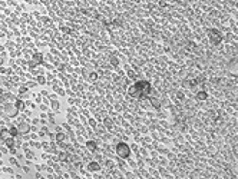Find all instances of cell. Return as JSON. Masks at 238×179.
I'll use <instances>...</instances> for the list:
<instances>
[{"instance_id": "obj_13", "label": "cell", "mask_w": 238, "mask_h": 179, "mask_svg": "<svg viewBox=\"0 0 238 179\" xmlns=\"http://www.w3.org/2000/svg\"><path fill=\"white\" fill-rule=\"evenodd\" d=\"M103 125H105V128L106 129H113V122H112V119L110 118H105L103 119Z\"/></svg>"}, {"instance_id": "obj_5", "label": "cell", "mask_w": 238, "mask_h": 179, "mask_svg": "<svg viewBox=\"0 0 238 179\" xmlns=\"http://www.w3.org/2000/svg\"><path fill=\"white\" fill-rule=\"evenodd\" d=\"M86 169H88V172H90V173H98L101 171V163L96 162V160H90L89 163L86 165Z\"/></svg>"}, {"instance_id": "obj_7", "label": "cell", "mask_w": 238, "mask_h": 179, "mask_svg": "<svg viewBox=\"0 0 238 179\" xmlns=\"http://www.w3.org/2000/svg\"><path fill=\"white\" fill-rule=\"evenodd\" d=\"M126 92H128V95H129V96L141 99V97H139V93H138V89L135 88V83H134V85H129V86H128V89H126Z\"/></svg>"}, {"instance_id": "obj_11", "label": "cell", "mask_w": 238, "mask_h": 179, "mask_svg": "<svg viewBox=\"0 0 238 179\" xmlns=\"http://www.w3.org/2000/svg\"><path fill=\"white\" fill-rule=\"evenodd\" d=\"M197 99L200 100V102H204L208 99V93H206L205 90H200L198 93H197Z\"/></svg>"}, {"instance_id": "obj_1", "label": "cell", "mask_w": 238, "mask_h": 179, "mask_svg": "<svg viewBox=\"0 0 238 179\" xmlns=\"http://www.w3.org/2000/svg\"><path fill=\"white\" fill-rule=\"evenodd\" d=\"M135 88L138 89L139 97L142 99V97L149 96L151 90H152V85L149 83L148 80H145V79H139V80H136V82H135Z\"/></svg>"}, {"instance_id": "obj_2", "label": "cell", "mask_w": 238, "mask_h": 179, "mask_svg": "<svg viewBox=\"0 0 238 179\" xmlns=\"http://www.w3.org/2000/svg\"><path fill=\"white\" fill-rule=\"evenodd\" d=\"M115 152L121 159H128L131 156V146L126 142H118L115 146Z\"/></svg>"}, {"instance_id": "obj_15", "label": "cell", "mask_w": 238, "mask_h": 179, "mask_svg": "<svg viewBox=\"0 0 238 179\" xmlns=\"http://www.w3.org/2000/svg\"><path fill=\"white\" fill-rule=\"evenodd\" d=\"M0 138H2L3 141H6L7 138H10V133H9V129H2V130H0Z\"/></svg>"}, {"instance_id": "obj_16", "label": "cell", "mask_w": 238, "mask_h": 179, "mask_svg": "<svg viewBox=\"0 0 238 179\" xmlns=\"http://www.w3.org/2000/svg\"><path fill=\"white\" fill-rule=\"evenodd\" d=\"M14 143H16V142H14V138H12V136L7 138L6 141H5V145H6L7 148H14Z\"/></svg>"}, {"instance_id": "obj_9", "label": "cell", "mask_w": 238, "mask_h": 179, "mask_svg": "<svg viewBox=\"0 0 238 179\" xmlns=\"http://www.w3.org/2000/svg\"><path fill=\"white\" fill-rule=\"evenodd\" d=\"M86 148H88V151H89V152H96L98 143L95 141H88V142H86Z\"/></svg>"}, {"instance_id": "obj_12", "label": "cell", "mask_w": 238, "mask_h": 179, "mask_svg": "<svg viewBox=\"0 0 238 179\" xmlns=\"http://www.w3.org/2000/svg\"><path fill=\"white\" fill-rule=\"evenodd\" d=\"M14 106H16V109H17L19 112L25 110V102L20 100V99H16V100H14Z\"/></svg>"}, {"instance_id": "obj_32", "label": "cell", "mask_w": 238, "mask_h": 179, "mask_svg": "<svg viewBox=\"0 0 238 179\" xmlns=\"http://www.w3.org/2000/svg\"><path fill=\"white\" fill-rule=\"evenodd\" d=\"M16 179H22V176H16Z\"/></svg>"}, {"instance_id": "obj_25", "label": "cell", "mask_w": 238, "mask_h": 179, "mask_svg": "<svg viewBox=\"0 0 238 179\" xmlns=\"http://www.w3.org/2000/svg\"><path fill=\"white\" fill-rule=\"evenodd\" d=\"M59 158H60L62 160H66V158H68V154H66V152H62V154L59 155Z\"/></svg>"}, {"instance_id": "obj_34", "label": "cell", "mask_w": 238, "mask_h": 179, "mask_svg": "<svg viewBox=\"0 0 238 179\" xmlns=\"http://www.w3.org/2000/svg\"><path fill=\"white\" fill-rule=\"evenodd\" d=\"M2 62H3V60H2V59H0V64H2Z\"/></svg>"}, {"instance_id": "obj_20", "label": "cell", "mask_w": 238, "mask_h": 179, "mask_svg": "<svg viewBox=\"0 0 238 179\" xmlns=\"http://www.w3.org/2000/svg\"><path fill=\"white\" fill-rule=\"evenodd\" d=\"M98 77H99V76H98V73L93 72V73H90V75H89V80H90V82H96Z\"/></svg>"}, {"instance_id": "obj_19", "label": "cell", "mask_w": 238, "mask_h": 179, "mask_svg": "<svg viewBox=\"0 0 238 179\" xmlns=\"http://www.w3.org/2000/svg\"><path fill=\"white\" fill-rule=\"evenodd\" d=\"M151 105H152V106H155L156 109L161 108V103H159V100H158V99H151Z\"/></svg>"}, {"instance_id": "obj_27", "label": "cell", "mask_w": 238, "mask_h": 179, "mask_svg": "<svg viewBox=\"0 0 238 179\" xmlns=\"http://www.w3.org/2000/svg\"><path fill=\"white\" fill-rule=\"evenodd\" d=\"M52 108H53V109H59V103L58 102H52Z\"/></svg>"}, {"instance_id": "obj_29", "label": "cell", "mask_w": 238, "mask_h": 179, "mask_svg": "<svg viewBox=\"0 0 238 179\" xmlns=\"http://www.w3.org/2000/svg\"><path fill=\"white\" fill-rule=\"evenodd\" d=\"M10 154H13V155L16 154V149H14V148H10Z\"/></svg>"}, {"instance_id": "obj_18", "label": "cell", "mask_w": 238, "mask_h": 179, "mask_svg": "<svg viewBox=\"0 0 238 179\" xmlns=\"http://www.w3.org/2000/svg\"><path fill=\"white\" fill-rule=\"evenodd\" d=\"M126 76H128L129 79H136V73L132 70V69H128V70H126Z\"/></svg>"}, {"instance_id": "obj_22", "label": "cell", "mask_w": 238, "mask_h": 179, "mask_svg": "<svg viewBox=\"0 0 238 179\" xmlns=\"http://www.w3.org/2000/svg\"><path fill=\"white\" fill-rule=\"evenodd\" d=\"M63 139H65V135L62 133V132H59V133L56 135V141H58V142H62Z\"/></svg>"}, {"instance_id": "obj_14", "label": "cell", "mask_w": 238, "mask_h": 179, "mask_svg": "<svg viewBox=\"0 0 238 179\" xmlns=\"http://www.w3.org/2000/svg\"><path fill=\"white\" fill-rule=\"evenodd\" d=\"M9 133H10L12 138H16L17 135H20V132H19V129H17V126H12V128L9 129Z\"/></svg>"}, {"instance_id": "obj_35", "label": "cell", "mask_w": 238, "mask_h": 179, "mask_svg": "<svg viewBox=\"0 0 238 179\" xmlns=\"http://www.w3.org/2000/svg\"><path fill=\"white\" fill-rule=\"evenodd\" d=\"M0 158H2V154H0Z\"/></svg>"}, {"instance_id": "obj_37", "label": "cell", "mask_w": 238, "mask_h": 179, "mask_svg": "<svg viewBox=\"0 0 238 179\" xmlns=\"http://www.w3.org/2000/svg\"><path fill=\"white\" fill-rule=\"evenodd\" d=\"M201 179H202V178H201Z\"/></svg>"}, {"instance_id": "obj_24", "label": "cell", "mask_w": 238, "mask_h": 179, "mask_svg": "<svg viewBox=\"0 0 238 179\" xmlns=\"http://www.w3.org/2000/svg\"><path fill=\"white\" fill-rule=\"evenodd\" d=\"M26 90H27V88H26V86H20L19 93H20V95H25V93H26Z\"/></svg>"}, {"instance_id": "obj_10", "label": "cell", "mask_w": 238, "mask_h": 179, "mask_svg": "<svg viewBox=\"0 0 238 179\" xmlns=\"http://www.w3.org/2000/svg\"><path fill=\"white\" fill-rule=\"evenodd\" d=\"M32 60L36 64H42L43 63V55H42V53H35L32 56Z\"/></svg>"}, {"instance_id": "obj_6", "label": "cell", "mask_w": 238, "mask_h": 179, "mask_svg": "<svg viewBox=\"0 0 238 179\" xmlns=\"http://www.w3.org/2000/svg\"><path fill=\"white\" fill-rule=\"evenodd\" d=\"M5 113H6L7 116H16L19 113V110L16 109L14 103H6V105H5Z\"/></svg>"}, {"instance_id": "obj_8", "label": "cell", "mask_w": 238, "mask_h": 179, "mask_svg": "<svg viewBox=\"0 0 238 179\" xmlns=\"http://www.w3.org/2000/svg\"><path fill=\"white\" fill-rule=\"evenodd\" d=\"M17 129H19L20 133H27L30 130V126H29L27 122H20L19 125H17Z\"/></svg>"}, {"instance_id": "obj_4", "label": "cell", "mask_w": 238, "mask_h": 179, "mask_svg": "<svg viewBox=\"0 0 238 179\" xmlns=\"http://www.w3.org/2000/svg\"><path fill=\"white\" fill-rule=\"evenodd\" d=\"M208 39L212 45H219L222 42V34L218 29H209L208 30Z\"/></svg>"}, {"instance_id": "obj_26", "label": "cell", "mask_w": 238, "mask_h": 179, "mask_svg": "<svg viewBox=\"0 0 238 179\" xmlns=\"http://www.w3.org/2000/svg\"><path fill=\"white\" fill-rule=\"evenodd\" d=\"M89 123H90V126H92V128H96V122L93 121V119H90Z\"/></svg>"}, {"instance_id": "obj_31", "label": "cell", "mask_w": 238, "mask_h": 179, "mask_svg": "<svg viewBox=\"0 0 238 179\" xmlns=\"http://www.w3.org/2000/svg\"><path fill=\"white\" fill-rule=\"evenodd\" d=\"M26 3H32V0H25Z\"/></svg>"}, {"instance_id": "obj_21", "label": "cell", "mask_w": 238, "mask_h": 179, "mask_svg": "<svg viewBox=\"0 0 238 179\" xmlns=\"http://www.w3.org/2000/svg\"><path fill=\"white\" fill-rule=\"evenodd\" d=\"M38 83H40V85H45L46 83V77L45 76H38Z\"/></svg>"}, {"instance_id": "obj_23", "label": "cell", "mask_w": 238, "mask_h": 179, "mask_svg": "<svg viewBox=\"0 0 238 179\" xmlns=\"http://www.w3.org/2000/svg\"><path fill=\"white\" fill-rule=\"evenodd\" d=\"M62 32L66 33V34H71V33H72V29H71V27H66V26H65V27H62Z\"/></svg>"}, {"instance_id": "obj_28", "label": "cell", "mask_w": 238, "mask_h": 179, "mask_svg": "<svg viewBox=\"0 0 238 179\" xmlns=\"http://www.w3.org/2000/svg\"><path fill=\"white\" fill-rule=\"evenodd\" d=\"M29 66H30V67H32V69H33V67H36V66H38V64L35 63V62H33V60H30V62H29Z\"/></svg>"}, {"instance_id": "obj_30", "label": "cell", "mask_w": 238, "mask_h": 179, "mask_svg": "<svg viewBox=\"0 0 238 179\" xmlns=\"http://www.w3.org/2000/svg\"><path fill=\"white\" fill-rule=\"evenodd\" d=\"M5 171H6V173H12V169H10V168H6Z\"/></svg>"}, {"instance_id": "obj_33", "label": "cell", "mask_w": 238, "mask_h": 179, "mask_svg": "<svg viewBox=\"0 0 238 179\" xmlns=\"http://www.w3.org/2000/svg\"><path fill=\"white\" fill-rule=\"evenodd\" d=\"M2 93H3V89H0V95H2Z\"/></svg>"}, {"instance_id": "obj_3", "label": "cell", "mask_w": 238, "mask_h": 179, "mask_svg": "<svg viewBox=\"0 0 238 179\" xmlns=\"http://www.w3.org/2000/svg\"><path fill=\"white\" fill-rule=\"evenodd\" d=\"M227 69V73L232 77H238V56L232 58L228 60V63L225 66Z\"/></svg>"}, {"instance_id": "obj_36", "label": "cell", "mask_w": 238, "mask_h": 179, "mask_svg": "<svg viewBox=\"0 0 238 179\" xmlns=\"http://www.w3.org/2000/svg\"><path fill=\"white\" fill-rule=\"evenodd\" d=\"M237 7H238V3H237Z\"/></svg>"}, {"instance_id": "obj_17", "label": "cell", "mask_w": 238, "mask_h": 179, "mask_svg": "<svg viewBox=\"0 0 238 179\" xmlns=\"http://www.w3.org/2000/svg\"><path fill=\"white\" fill-rule=\"evenodd\" d=\"M109 62H110V64L112 66H119V59L116 58V56H110V59H109Z\"/></svg>"}]
</instances>
